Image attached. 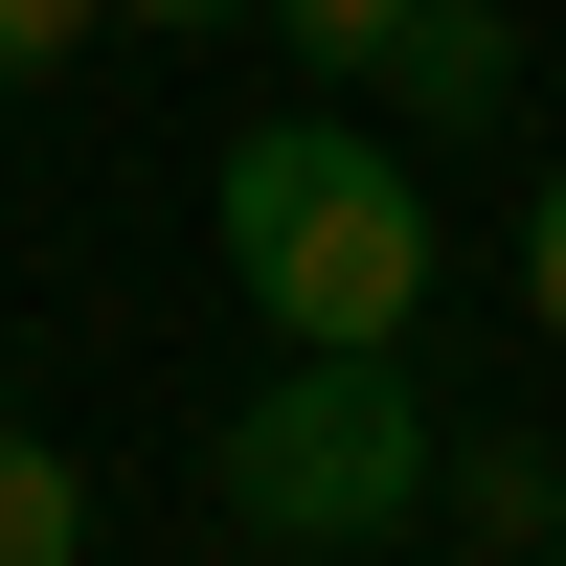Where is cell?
<instances>
[{"label": "cell", "mask_w": 566, "mask_h": 566, "mask_svg": "<svg viewBox=\"0 0 566 566\" xmlns=\"http://www.w3.org/2000/svg\"><path fill=\"white\" fill-rule=\"evenodd\" d=\"M205 227H227V295L272 340H408L431 317V181L363 114H250L205 159Z\"/></svg>", "instance_id": "obj_1"}, {"label": "cell", "mask_w": 566, "mask_h": 566, "mask_svg": "<svg viewBox=\"0 0 566 566\" xmlns=\"http://www.w3.org/2000/svg\"><path fill=\"white\" fill-rule=\"evenodd\" d=\"M431 386H408V340H295L250 408L205 431V499L250 544H295V566H386L408 522H431Z\"/></svg>", "instance_id": "obj_2"}, {"label": "cell", "mask_w": 566, "mask_h": 566, "mask_svg": "<svg viewBox=\"0 0 566 566\" xmlns=\"http://www.w3.org/2000/svg\"><path fill=\"white\" fill-rule=\"evenodd\" d=\"M363 91H408L431 136H476V114H522V23H499V0H408Z\"/></svg>", "instance_id": "obj_3"}, {"label": "cell", "mask_w": 566, "mask_h": 566, "mask_svg": "<svg viewBox=\"0 0 566 566\" xmlns=\"http://www.w3.org/2000/svg\"><path fill=\"white\" fill-rule=\"evenodd\" d=\"M0 566H91V476L23 431V408H0Z\"/></svg>", "instance_id": "obj_4"}, {"label": "cell", "mask_w": 566, "mask_h": 566, "mask_svg": "<svg viewBox=\"0 0 566 566\" xmlns=\"http://www.w3.org/2000/svg\"><path fill=\"white\" fill-rule=\"evenodd\" d=\"M250 23L295 45V69H340V91H363V69H386V23H408V0H250Z\"/></svg>", "instance_id": "obj_5"}, {"label": "cell", "mask_w": 566, "mask_h": 566, "mask_svg": "<svg viewBox=\"0 0 566 566\" xmlns=\"http://www.w3.org/2000/svg\"><path fill=\"white\" fill-rule=\"evenodd\" d=\"M91 23H114V0H0V91H23V69H69Z\"/></svg>", "instance_id": "obj_6"}, {"label": "cell", "mask_w": 566, "mask_h": 566, "mask_svg": "<svg viewBox=\"0 0 566 566\" xmlns=\"http://www.w3.org/2000/svg\"><path fill=\"white\" fill-rule=\"evenodd\" d=\"M522 317H544V340H566V181H544V205H522Z\"/></svg>", "instance_id": "obj_7"}, {"label": "cell", "mask_w": 566, "mask_h": 566, "mask_svg": "<svg viewBox=\"0 0 566 566\" xmlns=\"http://www.w3.org/2000/svg\"><path fill=\"white\" fill-rule=\"evenodd\" d=\"M114 23H250V0H114Z\"/></svg>", "instance_id": "obj_8"}]
</instances>
